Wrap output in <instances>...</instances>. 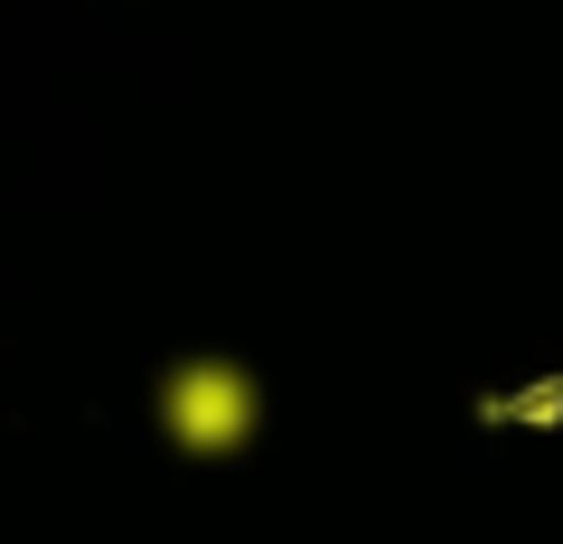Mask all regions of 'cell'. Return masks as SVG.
I'll return each mask as SVG.
<instances>
[{
  "mask_svg": "<svg viewBox=\"0 0 563 544\" xmlns=\"http://www.w3.org/2000/svg\"><path fill=\"white\" fill-rule=\"evenodd\" d=\"M273 423V395L244 357L198 347V357H169L151 376V432H161L179 460H244Z\"/></svg>",
  "mask_w": 563,
  "mask_h": 544,
  "instance_id": "obj_1",
  "label": "cell"
}]
</instances>
